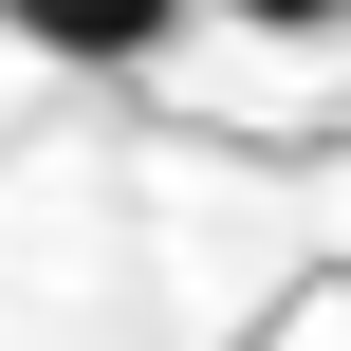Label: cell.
<instances>
[{
    "label": "cell",
    "instance_id": "1",
    "mask_svg": "<svg viewBox=\"0 0 351 351\" xmlns=\"http://www.w3.org/2000/svg\"><path fill=\"white\" fill-rule=\"evenodd\" d=\"M0 37L19 56H74V74H130V56L185 37V0H0Z\"/></svg>",
    "mask_w": 351,
    "mask_h": 351
},
{
    "label": "cell",
    "instance_id": "2",
    "mask_svg": "<svg viewBox=\"0 0 351 351\" xmlns=\"http://www.w3.org/2000/svg\"><path fill=\"white\" fill-rule=\"evenodd\" d=\"M222 19H259V37H333L351 0H222Z\"/></svg>",
    "mask_w": 351,
    "mask_h": 351
}]
</instances>
